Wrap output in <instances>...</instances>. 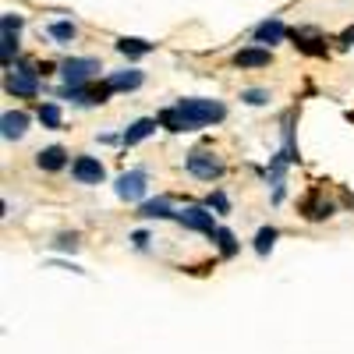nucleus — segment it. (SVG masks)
Wrapping results in <instances>:
<instances>
[{"label":"nucleus","mask_w":354,"mask_h":354,"mask_svg":"<svg viewBox=\"0 0 354 354\" xmlns=\"http://www.w3.org/2000/svg\"><path fill=\"white\" fill-rule=\"evenodd\" d=\"M227 117V106L216 100H181L160 113V128L167 131H195L202 124H216Z\"/></svg>","instance_id":"nucleus-1"},{"label":"nucleus","mask_w":354,"mask_h":354,"mask_svg":"<svg viewBox=\"0 0 354 354\" xmlns=\"http://www.w3.org/2000/svg\"><path fill=\"white\" fill-rule=\"evenodd\" d=\"M96 71H100V61H96V57H68V61L61 64V75H64L68 85H85Z\"/></svg>","instance_id":"nucleus-2"},{"label":"nucleus","mask_w":354,"mask_h":354,"mask_svg":"<svg viewBox=\"0 0 354 354\" xmlns=\"http://www.w3.org/2000/svg\"><path fill=\"white\" fill-rule=\"evenodd\" d=\"M145 170H124L121 177H117V185H113V192H117V198H124V202H138L142 195H145Z\"/></svg>","instance_id":"nucleus-3"},{"label":"nucleus","mask_w":354,"mask_h":354,"mask_svg":"<svg viewBox=\"0 0 354 354\" xmlns=\"http://www.w3.org/2000/svg\"><path fill=\"white\" fill-rule=\"evenodd\" d=\"M188 174H195V177H202V181H213V177H223V163L216 160V156H209V153H202V149H195L192 156H188Z\"/></svg>","instance_id":"nucleus-4"},{"label":"nucleus","mask_w":354,"mask_h":354,"mask_svg":"<svg viewBox=\"0 0 354 354\" xmlns=\"http://www.w3.org/2000/svg\"><path fill=\"white\" fill-rule=\"evenodd\" d=\"M71 177H75L78 185H100L103 177H106V170H103V163L96 156H78L71 163Z\"/></svg>","instance_id":"nucleus-5"},{"label":"nucleus","mask_w":354,"mask_h":354,"mask_svg":"<svg viewBox=\"0 0 354 354\" xmlns=\"http://www.w3.org/2000/svg\"><path fill=\"white\" fill-rule=\"evenodd\" d=\"M0 28H4V39H0V53H4V64L11 68V57L18 53V28H21V15H4V18H0Z\"/></svg>","instance_id":"nucleus-6"},{"label":"nucleus","mask_w":354,"mask_h":354,"mask_svg":"<svg viewBox=\"0 0 354 354\" xmlns=\"http://www.w3.org/2000/svg\"><path fill=\"white\" fill-rule=\"evenodd\" d=\"M8 93H15V96H36L39 93V71L36 68H18L8 78Z\"/></svg>","instance_id":"nucleus-7"},{"label":"nucleus","mask_w":354,"mask_h":354,"mask_svg":"<svg viewBox=\"0 0 354 354\" xmlns=\"http://www.w3.org/2000/svg\"><path fill=\"white\" fill-rule=\"evenodd\" d=\"M177 220H181L188 230H202V234H213L216 223H213V213L205 209V205H188V209L177 213Z\"/></svg>","instance_id":"nucleus-8"},{"label":"nucleus","mask_w":354,"mask_h":354,"mask_svg":"<svg viewBox=\"0 0 354 354\" xmlns=\"http://www.w3.org/2000/svg\"><path fill=\"white\" fill-rule=\"evenodd\" d=\"M145 82V75L142 71H117V75H110L106 78V85H110V93H131V88H138Z\"/></svg>","instance_id":"nucleus-9"},{"label":"nucleus","mask_w":354,"mask_h":354,"mask_svg":"<svg viewBox=\"0 0 354 354\" xmlns=\"http://www.w3.org/2000/svg\"><path fill=\"white\" fill-rule=\"evenodd\" d=\"M156 128H160V117H156V121H153V117H142V121H135V124L121 135V142H124V145H138L142 138H149Z\"/></svg>","instance_id":"nucleus-10"},{"label":"nucleus","mask_w":354,"mask_h":354,"mask_svg":"<svg viewBox=\"0 0 354 354\" xmlns=\"http://www.w3.org/2000/svg\"><path fill=\"white\" fill-rule=\"evenodd\" d=\"M0 128H4V138L11 142V138H21L25 135V128H28V113H21V110H8L4 117H0Z\"/></svg>","instance_id":"nucleus-11"},{"label":"nucleus","mask_w":354,"mask_h":354,"mask_svg":"<svg viewBox=\"0 0 354 354\" xmlns=\"http://www.w3.org/2000/svg\"><path fill=\"white\" fill-rule=\"evenodd\" d=\"M283 36H287V28H283V21H277V18L255 25V39H259V43H270V46H273V43H280Z\"/></svg>","instance_id":"nucleus-12"},{"label":"nucleus","mask_w":354,"mask_h":354,"mask_svg":"<svg viewBox=\"0 0 354 354\" xmlns=\"http://www.w3.org/2000/svg\"><path fill=\"white\" fill-rule=\"evenodd\" d=\"M270 61H273V53H270V50H259V46L241 50L238 57H234V64H238V68H266Z\"/></svg>","instance_id":"nucleus-13"},{"label":"nucleus","mask_w":354,"mask_h":354,"mask_svg":"<svg viewBox=\"0 0 354 354\" xmlns=\"http://www.w3.org/2000/svg\"><path fill=\"white\" fill-rule=\"evenodd\" d=\"M36 163H39V170H61L68 163V153L61 149V145H50V149H43L36 156Z\"/></svg>","instance_id":"nucleus-14"},{"label":"nucleus","mask_w":354,"mask_h":354,"mask_svg":"<svg viewBox=\"0 0 354 354\" xmlns=\"http://www.w3.org/2000/svg\"><path fill=\"white\" fill-rule=\"evenodd\" d=\"M138 216H145V220H170V216H177V213L170 209L167 198H156V202H142Z\"/></svg>","instance_id":"nucleus-15"},{"label":"nucleus","mask_w":354,"mask_h":354,"mask_svg":"<svg viewBox=\"0 0 354 354\" xmlns=\"http://www.w3.org/2000/svg\"><path fill=\"white\" fill-rule=\"evenodd\" d=\"M117 50H121L124 57H145V53H153V43H145V39H117Z\"/></svg>","instance_id":"nucleus-16"},{"label":"nucleus","mask_w":354,"mask_h":354,"mask_svg":"<svg viewBox=\"0 0 354 354\" xmlns=\"http://www.w3.org/2000/svg\"><path fill=\"white\" fill-rule=\"evenodd\" d=\"M46 32H50V39H57V43H71V39L78 36V28H75L71 21H53Z\"/></svg>","instance_id":"nucleus-17"},{"label":"nucleus","mask_w":354,"mask_h":354,"mask_svg":"<svg viewBox=\"0 0 354 354\" xmlns=\"http://www.w3.org/2000/svg\"><path fill=\"white\" fill-rule=\"evenodd\" d=\"M209 238L220 245V252H223V255H234V252H238V241H234V234H230V230H223V227H216V230L209 234Z\"/></svg>","instance_id":"nucleus-18"},{"label":"nucleus","mask_w":354,"mask_h":354,"mask_svg":"<svg viewBox=\"0 0 354 354\" xmlns=\"http://www.w3.org/2000/svg\"><path fill=\"white\" fill-rule=\"evenodd\" d=\"M273 241H277V230H273V227H262V230L255 234V252H259V255H270V252H273Z\"/></svg>","instance_id":"nucleus-19"},{"label":"nucleus","mask_w":354,"mask_h":354,"mask_svg":"<svg viewBox=\"0 0 354 354\" xmlns=\"http://www.w3.org/2000/svg\"><path fill=\"white\" fill-rule=\"evenodd\" d=\"M39 124L43 128H61V106H57V103L39 106Z\"/></svg>","instance_id":"nucleus-20"},{"label":"nucleus","mask_w":354,"mask_h":354,"mask_svg":"<svg viewBox=\"0 0 354 354\" xmlns=\"http://www.w3.org/2000/svg\"><path fill=\"white\" fill-rule=\"evenodd\" d=\"M241 100H245L248 106H262V103H270V93H266V88H245Z\"/></svg>","instance_id":"nucleus-21"},{"label":"nucleus","mask_w":354,"mask_h":354,"mask_svg":"<svg viewBox=\"0 0 354 354\" xmlns=\"http://www.w3.org/2000/svg\"><path fill=\"white\" fill-rule=\"evenodd\" d=\"M209 209H216V213H230V202H227L223 192H213V195H209Z\"/></svg>","instance_id":"nucleus-22"},{"label":"nucleus","mask_w":354,"mask_h":354,"mask_svg":"<svg viewBox=\"0 0 354 354\" xmlns=\"http://www.w3.org/2000/svg\"><path fill=\"white\" fill-rule=\"evenodd\" d=\"M57 248H71V252H75V248H78V241L64 234V238H57Z\"/></svg>","instance_id":"nucleus-23"},{"label":"nucleus","mask_w":354,"mask_h":354,"mask_svg":"<svg viewBox=\"0 0 354 354\" xmlns=\"http://www.w3.org/2000/svg\"><path fill=\"white\" fill-rule=\"evenodd\" d=\"M344 39H347V43H354V28H351V32H347V36H344Z\"/></svg>","instance_id":"nucleus-24"}]
</instances>
